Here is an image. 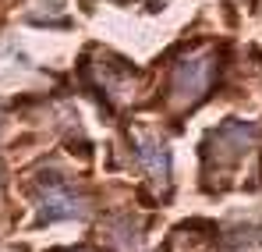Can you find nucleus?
<instances>
[{
	"instance_id": "1",
	"label": "nucleus",
	"mask_w": 262,
	"mask_h": 252,
	"mask_svg": "<svg viewBox=\"0 0 262 252\" xmlns=\"http://www.w3.org/2000/svg\"><path fill=\"white\" fill-rule=\"evenodd\" d=\"M216 75V53L213 50H202V53H188L174 64V75H170V103L177 110H188L195 107Z\"/></svg>"
},
{
	"instance_id": "2",
	"label": "nucleus",
	"mask_w": 262,
	"mask_h": 252,
	"mask_svg": "<svg viewBox=\"0 0 262 252\" xmlns=\"http://www.w3.org/2000/svg\"><path fill=\"white\" fill-rule=\"evenodd\" d=\"M36 203H39V224H46V220H64V217H82L85 213L82 199L71 188H64V185H46L43 192L36 196Z\"/></svg>"
},
{
	"instance_id": "3",
	"label": "nucleus",
	"mask_w": 262,
	"mask_h": 252,
	"mask_svg": "<svg viewBox=\"0 0 262 252\" xmlns=\"http://www.w3.org/2000/svg\"><path fill=\"white\" fill-rule=\"evenodd\" d=\"M135 153L142 160V167L149 170L156 181H163L170 174V149L160 135H149V131H138L135 135Z\"/></svg>"
},
{
	"instance_id": "4",
	"label": "nucleus",
	"mask_w": 262,
	"mask_h": 252,
	"mask_svg": "<svg viewBox=\"0 0 262 252\" xmlns=\"http://www.w3.org/2000/svg\"><path fill=\"white\" fill-rule=\"evenodd\" d=\"M64 252H89V249H64Z\"/></svg>"
}]
</instances>
